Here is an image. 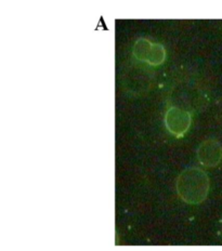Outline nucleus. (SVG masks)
<instances>
[{"label":"nucleus","instance_id":"nucleus-4","mask_svg":"<svg viewBox=\"0 0 222 251\" xmlns=\"http://www.w3.org/2000/svg\"><path fill=\"white\" fill-rule=\"evenodd\" d=\"M152 46H153V44L147 39L141 38L139 40H137L135 46H134L135 56L140 61L147 62V60H149V55H150V52L152 49Z\"/></svg>","mask_w":222,"mask_h":251},{"label":"nucleus","instance_id":"nucleus-1","mask_svg":"<svg viewBox=\"0 0 222 251\" xmlns=\"http://www.w3.org/2000/svg\"><path fill=\"white\" fill-rule=\"evenodd\" d=\"M177 192L189 205L202 203L209 192V177L198 168H188L178 176Z\"/></svg>","mask_w":222,"mask_h":251},{"label":"nucleus","instance_id":"nucleus-5","mask_svg":"<svg viewBox=\"0 0 222 251\" xmlns=\"http://www.w3.org/2000/svg\"><path fill=\"white\" fill-rule=\"evenodd\" d=\"M166 59V50L161 44H153L147 63L152 66H158Z\"/></svg>","mask_w":222,"mask_h":251},{"label":"nucleus","instance_id":"nucleus-3","mask_svg":"<svg viewBox=\"0 0 222 251\" xmlns=\"http://www.w3.org/2000/svg\"><path fill=\"white\" fill-rule=\"evenodd\" d=\"M197 159L205 167H216L222 158V149L218 141L209 139L200 143L196 151Z\"/></svg>","mask_w":222,"mask_h":251},{"label":"nucleus","instance_id":"nucleus-2","mask_svg":"<svg viewBox=\"0 0 222 251\" xmlns=\"http://www.w3.org/2000/svg\"><path fill=\"white\" fill-rule=\"evenodd\" d=\"M192 124L191 114L178 107H170L166 113L165 125L176 138L183 137Z\"/></svg>","mask_w":222,"mask_h":251}]
</instances>
